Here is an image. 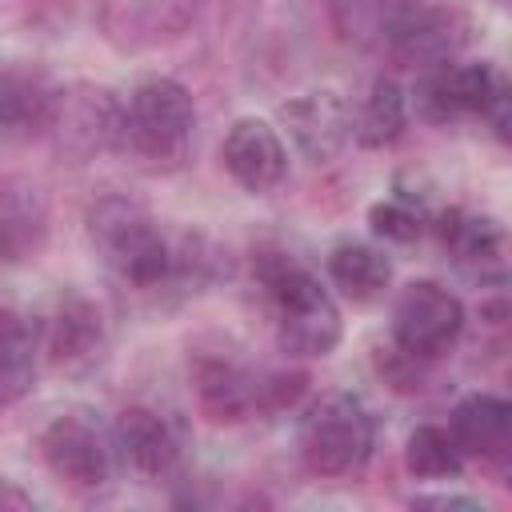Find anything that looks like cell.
<instances>
[{"label": "cell", "instance_id": "6da1fadb", "mask_svg": "<svg viewBox=\"0 0 512 512\" xmlns=\"http://www.w3.org/2000/svg\"><path fill=\"white\" fill-rule=\"evenodd\" d=\"M256 280L276 312V340L288 356H328L340 344V308L320 276L288 252H260Z\"/></svg>", "mask_w": 512, "mask_h": 512}, {"label": "cell", "instance_id": "7a4b0ae2", "mask_svg": "<svg viewBox=\"0 0 512 512\" xmlns=\"http://www.w3.org/2000/svg\"><path fill=\"white\" fill-rule=\"evenodd\" d=\"M192 128H196V104L188 88L168 76H152L136 84L128 104L120 108L116 148L152 172L180 168L192 148Z\"/></svg>", "mask_w": 512, "mask_h": 512}, {"label": "cell", "instance_id": "3957f363", "mask_svg": "<svg viewBox=\"0 0 512 512\" xmlns=\"http://www.w3.org/2000/svg\"><path fill=\"white\" fill-rule=\"evenodd\" d=\"M88 236L104 264L140 288H156L172 276V252L152 212L132 196H100L88 208Z\"/></svg>", "mask_w": 512, "mask_h": 512}, {"label": "cell", "instance_id": "277c9868", "mask_svg": "<svg viewBox=\"0 0 512 512\" xmlns=\"http://www.w3.org/2000/svg\"><path fill=\"white\" fill-rule=\"evenodd\" d=\"M372 416L348 392H328L300 416L296 448L308 472L316 476H344L356 472L372 452Z\"/></svg>", "mask_w": 512, "mask_h": 512}, {"label": "cell", "instance_id": "5b68a950", "mask_svg": "<svg viewBox=\"0 0 512 512\" xmlns=\"http://www.w3.org/2000/svg\"><path fill=\"white\" fill-rule=\"evenodd\" d=\"M40 456L56 480L76 492H96L112 480L116 468V440L112 432L88 412H60L40 432Z\"/></svg>", "mask_w": 512, "mask_h": 512}, {"label": "cell", "instance_id": "8992f818", "mask_svg": "<svg viewBox=\"0 0 512 512\" xmlns=\"http://www.w3.org/2000/svg\"><path fill=\"white\" fill-rule=\"evenodd\" d=\"M416 100L428 120L488 116L508 136V84L492 64H440L424 76Z\"/></svg>", "mask_w": 512, "mask_h": 512}, {"label": "cell", "instance_id": "52a82bcc", "mask_svg": "<svg viewBox=\"0 0 512 512\" xmlns=\"http://www.w3.org/2000/svg\"><path fill=\"white\" fill-rule=\"evenodd\" d=\"M464 328V304L436 280H416L400 292L392 308V340L404 356H440Z\"/></svg>", "mask_w": 512, "mask_h": 512}, {"label": "cell", "instance_id": "ba28073f", "mask_svg": "<svg viewBox=\"0 0 512 512\" xmlns=\"http://www.w3.org/2000/svg\"><path fill=\"white\" fill-rule=\"evenodd\" d=\"M120 100L108 88L96 84H76L68 92H52V112H48V128L56 136V148L88 160L92 152L116 148V132H120Z\"/></svg>", "mask_w": 512, "mask_h": 512}, {"label": "cell", "instance_id": "9c48e42d", "mask_svg": "<svg viewBox=\"0 0 512 512\" xmlns=\"http://www.w3.org/2000/svg\"><path fill=\"white\" fill-rule=\"evenodd\" d=\"M196 8L200 0H100L96 24L120 52H140L180 36L192 24Z\"/></svg>", "mask_w": 512, "mask_h": 512}, {"label": "cell", "instance_id": "30bf717a", "mask_svg": "<svg viewBox=\"0 0 512 512\" xmlns=\"http://www.w3.org/2000/svg\"><path fill=\"white\" fill-rule=\"evenodd\" d=\"M112 440H116V456L148 480L172 476L184 456V436H180L176 420H168L164 412L144 408V404H132L116 416Z\"/></svg>", "mask_w": 512, "mask_h": 512}, {"label": "cell", "instance_id": "8fae6325", "mask_svg": "<svg viewBox=\"0 0 512 512\" xmlns=\"http://www.w3.org/2000/svg\"><path fill=\"white\" fill-rule=\"evenodd\" d=\"M280 120L288 124L300 156L312 164H328L352 136V112L340 92H304L280 108Z\"/></svg>", "mask_w": 512, "mask_h": 512}, {"label": "cell", "instance_id": "7c38bea8", "mask_svg": "<svg viewBox=\"0 0 512 512\" xmlns=\"http://www.w3.org/2000/svg\"><path fill=\"white\" fill-rule=\"evenodd\" d=\"M220 160L228 168V176L248 188V192H268L284 180L288 172V152L276 136L272 124L256 120V116H244L228 128L224 136V148H220Z\"/></svg>", "mask_w": 512, "mask_h": 512}, {"label": "cell", "instance_id": "4fadbf2b", "mask_svg": "<svg viewBox=\"0 0 512 512\" xmlns=\"http://www.w3.org/2000/svg\"><path fill=\"white\" fill-rule=\"evenodd\" d=\"M464 44V20L440 8H404L392 20V52L408 68H440Z\"/></svg>", "mask_w": 512, "mask_h": 512}, {"label": "cell", "instance_id": "5bb4252c", "mask_svg": "<svg viewBox=\"0 0 512 512\" xmlns=\"http://www.w3.org/2000/svg\"><path fill=\"white\" fill-rule=\"evenodd\" d=\"M440 240L452 252L456 268L476 280H504V228L492 216H472L448 208L440 216Z\"/></svg>", "mask_w": 512, "mask_h": 512}, {"label": "cell", "instance_id": "9a60e30c", "mask_svg": "<svg viewBox=\"0 0 512 512\" xmlns=\"http://www.w3.org/2000/svg\"><path fill=\"white\" fill-rule=\"evenodd\" d=\"M48 240V204L32 184L0 188V260L20 264L32 260Z\"/></svg>", "mask_w": 512, "mask_h": 512}, {"label": "cell", "instance_id": "2e32d148", "mask_svg": "<svg viewBox=\"0 0 512 512\" xmlns=\"http://www.w3.org/2000/svg\"><path fill=\"white\" fill-rule=\"evenodd\" d=\"M448 432L464 456H484V460L504 456L512 436V404L492 392H476L452 408Z\"/></svg>", "mask_w": 512, "mask_h": 512}, {"label": "cell", "instance_id": "e0dca14e", "mask_svg": "<svg viewBox=\"0 0 512 512\" xmlns=\"http://www.w3.org/2000/svg\"><path fill=\"white\" fill-rule=\"evenodd\" d=\"M104 340V324L92 300L68 292L56 300V308L48 312V328H44V348L56 364H80L88 360Z\"/></svg>", "mask_w": 512, "mask_h": 512}, {"label": "cell", "instance_id": "ac0fdd59", "mask_svg": "<svg viewBox=\"0 0 512 512\" xmlns=\"http://www.w3.org/2000/svg\"><path fill=\"white\" fill-rule=\"evenodd\" d=\"M192 380H196L200 404H204L216 420H240L252 404H260V384H252L248 372L236 368V364L224 360V356H204V360H196Z\"/></svg>", "mask_w": 512, "mask_h": 512}, {"label": "cell", "instance_id": "d6986e66", "mask_svg": "<svg viewBox=\"0 0 512 512\" xmlns=\"http://www.w3.org/2000/svg\"><path fill=\"white\" fill-rule=\"evenodd\" d=\"M36 384V332L32 324L0 304V408L24 400Z\"/></svg>", "mask_w": 512, "mask_h": 512}, {"label": "cell", "instance_id": "ffe728a7", "mask_svg": "<svg viewBox=\"0 0 512 512\" xmlns=\"http://www.w3.org/2000/svg\"><path fill=\"white\" fill-rule=\"evenodd\" d=\"M52 92L20 72H0V136L20 140L48 128Z\"/></svg>", "mask_w": 512, "mask_h": 512}, {"label": "cell", "instance_id": "44dd1931", "mask_svg": "<svg viewBox=\"0 0 512 512\" xmlns=\"http://www.w3.org/2000/svg\"><path fill=\"white\" fill-rule=\"evenodd\" d=\"M328 276L336 280V288L352 300H372L388 288L392 280V264L384 252L368 248V244H340L328 256Z\"/></svg>", "mask_w": 512, "mask_h": 512}, {"label": "cell", "instance_id": "7402d4cb", "mask_svg": "<svg viewBox=\"0 0 512 512\" xmlns=\"http://www.w3.org/2000/svg\"><path fill=\"white\" fill-rule=\"evenodd\" d=\"M404 124H408V96L400 92L396 80H376L368 100H364V108H360V116L352 120V132H356L360 144L384 148V144L400 140Z\"/></svg>", "mask_w": 512, "mask_h": 512}, {"label": "cell", "instance_id": "603a6c76", "mask_svg": "<svg viewBox=\"0 0 512 512\" xmlns=\"http://www.w3.org/2000/svg\"><path fill=\"white\" fill-rule=\"evenodd\" d=\"M404 464L412 476H424V480H444V476H456L460 464H464V452L456 448L452 432L440 428V424H420L412 428L408 444H404Z\"/></svg>", "mask_w": 512, "mask_h": 512}, {"label": "cell", "instance_id": "cb8c5ba5", "mask_svg": "<svg viewBox=\"0 0 512 512\" xmlns=\"http://www.w3.org/2000/svg\"><path fill=\"white\" fill-rule=\"evenodd\" d=\"M368 220H372V232H376V236L396 240V244H412V240H420V232H424V220H428V216H424V208H420V204H412L408 196H396V200L372 204Z\"/></svg>", "mask_w": 512, "mask_h": 512}, {"label": "cell", "instance_id": "d4e9b609", "mask_svg": "<svg viewBox=\"0 0 512 512\" xmlns=\"http://www.w3.org/2000/svg\"><path fill=\"white\" fill-rule=\"evenodd\" d=\"M412 504L416 508H480L484 512V504L472 500V496H416Z\"/></svg>", "mask_w": 512, "mask_h": 512}, {"label": "cell", "instance_id": "484cf974", "mask_svg": "<svg viewBox=\"0 0 512 512\" xmlns=\"http://www.w3.org/2000/svg\"><path fill=\"white\" fill-rule=\"evenodd\" d=\"M0 508H32V496H28V492H20L16 484L0 480Z\"/></svg>", "mask_w": 512, "mask_h": 512}]
</instances>
